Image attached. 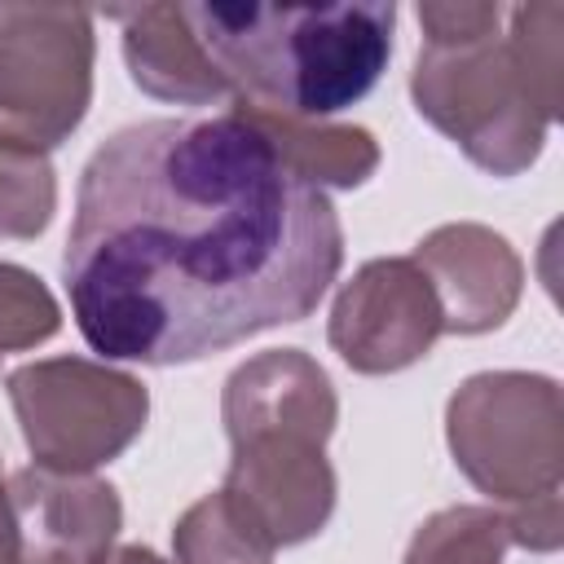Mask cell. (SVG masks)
Instances as JSON below:
<instances>
[{
	"label": "cell",
	"mask_w": 564,
	"mask_h": 564,
	"mask_svg": "<svg viewBox=\"0 0 564 564\" xmlns=\"http://www.w3.org/2000/svg\"><path fill=\"white\" fill-rule=\"evenodd\" d=\"M410 260L432 278L445 330L458 335L502 326L520 295V260L498 234L480 225H445L427 234Z\"/></svg>",
	"instance_id": "30bf717a"
},
{
	"label": "cell",
	"mask_w": 564,
	"mask_h": 564,
	"mask_svg": "<svg viewBox=\"0 0 564 564\" xmlns=\"http://www.w3.org/2000/svg\"><path fill=\"white\" fill-rule=\"evenodd\" d=\"M172 542L181 564H269L278 551L225 494L194 502L181 516Z\"/></svg>",
	"instance_id": "5bb4252c"
},
{
	"label": "cell",
	"mask_w": 564,
	"mask_h": 564,
	"mask_svg": "<svg viewBox=\"0 0 564 564\" xmlns=\"http://www.w3.org/2000/svg\"><path fill=\"white\" fill-rule=\"evenodd\" d=\"M53 167L44 154L0 145V238H31L53 216Z\"/></svg>",
	"instance_id": "9a60e30c"
},
{
	"label": "cell",
	"mask_w": 564,
	"mask_h": 564,
	"mask_svg": "<svg viewBox=\"0 0 564 564\" xmlns=\"http://www.w3.org/2000/svg\"><path fill=\"white\" fill-rule=\"evenodd\" d=\"M238 106L326 119L361 101L392 53V4H181Z\"/></svg>",
	"instance_id": "3957f363"
},
{
	"label": "cell",
	"mask_w": 564,
	"mask_h": 564,
	"mask_svg": "<svg viewBox=\"0 0 564 564\" xmlns=\"http://www.w3.org/2000/svg\"><path fill=\"white\" fill-rule=\"evenodd\" d=\"M454 463L520 507L560 489V388L542 375H476L449 401Z\"/></svg>",
	"instance_id": "8992f818"
},
{
	"label": "cell",
	"mask_w": 564,
	"mask_h": 564,
	"mask_svg": "<svg viewBox=\"0 0 564 564\" xmlns=\"http://www.w3.org/2000/svg\"><path fill=\"white\" fill-rule=\"evenodd\" d=\"M18 564H93L119 533V498L84 471L22 467L9 480Z\"/></svg>",
	"instance_id": "9c48e42d"
},
{
	"label": "cell",
	"mask_w": 564,
	"mask_h": 564,
	"mask_svg": "<svg viewBox=\"0 0 564 564\" xmlns=\"http://www.w3.org/2000/svg\"><path fill=\"white\" fill-rule=\"evenodd\" d=\"M225 427L234 463L225 498L273 542L313 538L335 507V471L322 441L335 427V392L300 348H273L229 375Z\"/></svg>",
	"instance_id": "277c9868"
},
{
	"label": "cell",
	"mask_w": 564,
	"mask_h": 564,
	"mask_svg": "<svg viewBox=\"0 0 564 564\" xmlns=\"http://www.w3.org/2000/svg\"><path fill=\"white\" fill-rule=\"evenodd\" d=\"M427 44L414 101L480 167L511 176L542 150L560 101V4H419Z\"/></svg>",
	"instance_id": "7a4b0ae2"
},
{
	"label": "cell",
	"mask_w": 564,
	"mask_h": 564,
	"mask_svg": "<svg viewBox=\"0 0 564 564\" xmlns=\"http://www.w3.org/2000/svg\"><path fill=\"white\" fill-rule=\"evenodd\" d=\"M238 110L251 115L269 132V141L282 150V159L317 189L322 185H361L379 163V145L366 128H313L304 119H282V115L251 110V106H238Z\"/></svg>",
	"instance_id": "4fadbf2b"
},
{
	"label": "cell",
	"mask_w": 564,
	"mask_h": 564,
	"mask_svg": "<svg viewBox=\"0 0 564 564\" xmlns=\"http://www.w3.org/2000/svg\"><path fill=\"white\" fill-rule=\"evenodd\" d=\"M93 564H167V560H159V555H154V551H145V546H119V551L97 555Z\"/></svg>",
	"instance_id": "ac0fdd59"
},
{
	"label": "cell",
	"mask_w": 564,
	"mask_h": 564,
	"mask_svg": "<svg viewBox=\"0 0 564 564\" xmlns=\"http://www.w3.org/2000/svg\"><path fill=\"white\" fill-rule=\"evenodd\" d=\"M106 13L123 22V57L137 88L189 106L229 97V88L203 57L181 4H141V9H106Z\"/></svg>",
	"instance_id": "8fae6325"
},
{
	"label": "cell",
	"mask_w": 564,
	"mask_h": 564,
	"mask_svg": "<svg viewBox=\"0 0 564 564\" xmlns=\"http://www.w3.org/2000/svg\"><path fill=\"white\" fill-rule=\"evenodd\" d=\"M511 542L551 551L560 542V494L520 507L516 516L489 507H454L419 524L405 564H502Z\"/></svg>",
	"instance_id": "7c38bea8"
},
{
	"label": "cell",
	"mask_w": 564,
	"mask_h": 564,
	"mask_svg": "<svg viewBox=\"0 0 564 564\" xmlns=\"http://www.w3.org/2000/svg\"><path fill=\"white\" fill-rule=\"evenodd\" d=\"M93 93V13L66 4H0V145L44 154Z\"/></svg>",
	"instance_id": "5b68a950"
},
{
	"label": "cell",
	"mask_w": 564,
	"mask_h": 564,
	"mask_svg": "<svg viewBox=\"0 0 564 564\" xmlns=\"http://www.w3.org/2000/svg\"><path fill=\"white\" fill-rule=\"evenodd\" d=\"M22 436L40 467L88 471L110 463L145 427V388L84 357L31 361L9 375Z\"/></svg>",
	"instance_id": "52a82bcc"
},
{
	"label": "cell",
	"mask_w": 564,
	"mask_h": 564,
	"mask_svg": "<svg viewBox=\"0 0 564 564\" xmlns=\"http://www.w3.org/2000/svg\"><path fill=\"white\" fill-rule=\"evenodd\" d=\"M0 564H18V533H13V511H9L4 485H0Z\"/></svg>",
	"instance_id": "e0dca14e"
},
{
	"label": "cell",
	"mask_w": 564,
	"mask_h": 564,
	"mask_svg": "<svg viewBox=\"0 0 564 564\" xmlns=\"http://www.w3.org/2000/svg\"><path fill=\"white\" fill-rule=\"evenodd\" d=\"M53 330H57V304L48 286L18 264H0V357L9 348L40 344Z\"/></svg>",
	"instance_id": "2e32d148"
},
{
	"label": "cell",
	"mask_w": 564,
	"mask_h": 564,
	"mask_svg": "<svg viewBox=\"0 0 564 564\" xmlns=\"http://www.w3.org/2000/svg\"><path fill=\"white\" fill-rule=\"evenodd\" d=\"M441 330L445 317L432 278L410 256L361 264L330 313V344L361 375H388L419 361Z\"/></svg>",
	"instance_id": "ba28073f"
},
{
	"label": "cell",
	"mask_w": 564,
	"mask_h": 564,
	"mask_svg": "<svg viewBox=\"0 0 564 564\" xmlns=\"http://www.w3.org/2000/svg\"><path fill=\"white\" fill-rule=\"evenodd\" d=\"M339 260L330 198L234 106L101 141L79 176L62 278L93 352L181 366L308 317Z\"/></svg>",
	"instance_id": "6da1fadb"
}]
</instances>
